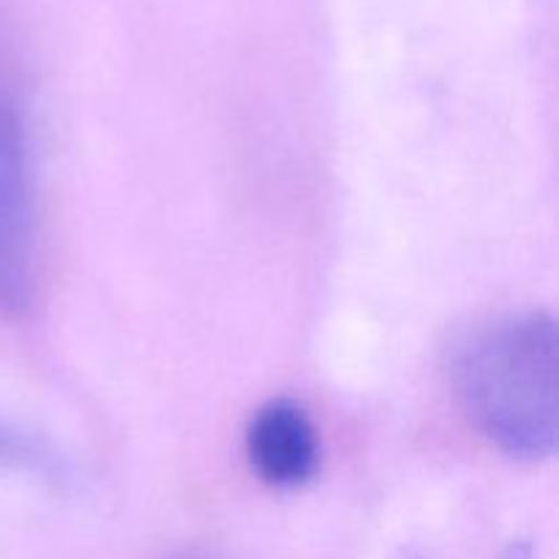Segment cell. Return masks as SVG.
<instances>
[{
  "instance_id": "1",
  "label": "cell",
  "mask_w": 559,
  "mask_h": 559,
  "mask_svg": "<svg viewBox=\"0 0 559 559\" xmlns=\"http://www.w3.org/2000/svg\"><path fill=\"white\" fill-rule=\"evenodd\" d=\"M453 388L469 424L497 451L540 462L557 445V320L522 311L491 320L459 347Z\"/></svg>"
},
{
  "instance_id": "2",
  "label": "cell",
  "mask_w": 559,
  "mask_h": 559,
  "mask_svg": "<svg viewBox=\"0 0 559 559\" xmlns=\"http://www.w3.org/2000/svg\"><path fill=\"white\" fill-rule=\"evenodd\" d=\"M38 289L36 180L27 123L0 96V317L22 320Z\"/></svg>"
},
{
  "instance_id": "3",
  "label": "cell",
  "mask_w": 559,
  "mask_h": 559,
  "mask_svg": "<svg viewBox=\"0 0 559 559\" xmlns=\"http://www.w3.org/2000/svg\"><path fill=\"white\" fill-rule=\"evenodd\" d=\"M243 451L251 473L273 489L311 484L322 464L320 429L293 399H271L251 413Z\"/></svg>"
},
{
  "instance_id": "4",
  "label": "cell",
  "mask_w": 559,
  "mask_h": 559,
  "mask_svg": "<svg viewBox=\"0 0 559 559\" xmlns=\"http://www.w3.org/2000/svg\"><path fill=\"white\" fill-rule=\"evenodd\" d=\"M0 456L11 459V462H27L38 469H52V459L44 456L27 437L16 435V431L0 429Z\"/></svg>"
},
{
  "instance_id": "5",
  "label": "cell",
  "mask_w": 559,
  "mask_h": 559,
  "mask_svg": "<svg viewBox=\"0 0 559 559\" xmlns=\"http://www.w3.org/2000/svg\"><path fill=\"white\" fill-rule=\"evenodd\" d=\"M497 559H538V555H535L533 544H527V540H511Z\"/></svg>"
},
{
  "instance_id": "6",
  "label": "cell",
  "mask_w": 559,
  "mask_h": 559,
  "mask_svg": "<svg viewBox=\"0 0 559 559\" xmlns=\"http://www.w3.org/2000/svg\"><path fill=\"white\" fill-rule=\"evenodd\" d=\"M169 559H216V557L205 555V551H180V555H173Z\"/></svg>"
},
{
  "instance_id": "7",
  "label": "cell",
  "mask_w": 559,
  "mask_h": 559,
  "mask_svg": "<svg viewBox=\"0 0 559 559\" xmlns=\"http://www.w3.org/2000/svg\"><path fill=\"white\" fill-rule=\"evenodd\" d=\"M396 559H426V557L418 555V551H404V555H399Z\"/></svg>"
}]
</instances>
